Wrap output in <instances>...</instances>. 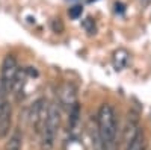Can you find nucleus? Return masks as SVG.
Returning a JSON list of instances; mask_svg holds the SVG:
<instances>
[{
    "label": "nucleus",
    "mask_w": 151,
    "mask_h": 150,
    "mask_svg": "<svg viewBox=\"0 0 151 150\" xmlns=\"http://www.w3.org/2000/svg\"><path fill=\"white\" fill-rule=\"evenodd\" d=\"M97 132L104 150H116V117L113 108L103 103L97 114Z\"/></svg>",
    "instance_id": "1"
},
{
    "label": "nucleus",
    "mask_w": 151,
    "mask_h": 150,
    "mask_svg": "<svg viewBox=\"0 0 151 150\" xmlns=\"http://www.w3.org/2000/svg\"><path fill=\"white\" fill-rule=\"evenodd\" d=\"M60 128V112L56 105H48L47 120L41 132V147L42 150H52L56 141V135Z\"/></svg>",
    "instance_id": "2"
},
{
    "label": "nucleus",
    "mask_w": 151,
    "mask_h": 150,
    "mask_svg": "<svg viewBox=\"0 0 151 150\" xmlns=\"http://www.w3.org/2000/svg\"><path fill=\"white\" fill-rule=\"evenodd\" d=\"M47 114H48V103L45 99H38L32 103V106L29 109L27 120H29V124L35 133L41 135L45 120H47Z\"/></svg>",
    "instance_id": "3"
},
{
    "label": "nucleus",
    "mask_w": 151,
    "mask_h": 150,
    "mask_svg": "<svg viewBox=\"0 0 151 150\" xmlns=\"http://www.w3.org/2000/svg\"><path fill=\"white\" fill-rule=\"evenodd\" d=\"M18 64H17V59L14 55H6L3 58L2 62V68H0V83L5 88L6 93H9V88L12 82H14L15 76H17V71H18Z\"/></svg>",
    "instance_id": "4"
},
{
    "label": "nucleus",
    "mask_w": 151,
    "mask_h": 150,
    "mask_svg": "<svg viewBox=\"0 0 151 150\" xmlns=\"http://www.w3.org/2000/svg\"><path fill=\"white\" fill-rule=\"evenodd\" d=\"M11 128V105L8 102V93L0 83V138H5Z\"/></svg>",
    "instance_id": "5"
},
{
    "label": "nucleus",
    "mask_w": 151,
    "mask_h": 150,
    "mask_svg": "<svg viewBox=\"0 0 151 150\" xmlns=\"http://www.w3.org/2000/svg\"><path fill=\"white\" fill-rule=\"evenodd\" d=\"M58 97H59L60 105L68 111H71L76 105H77V91H76L74 85H71V83L60 85Z\"/></svg>",
    "instance_id": "6"
},
{
    "label": "nucleus",
    "mask_w": 151,
    "mask_h": 150,
    "mask_svg": "<svg viewBox=\"0 0 151 150\" xmlns=\"http://www.w3.org/2000/svg\"><path fill=\"white\" fill-rule=\"evenodd\" d=\"M129 59H130V53L127 52L125 49H118L115 53H113L112 62H113V67L115 70H122L127 67L129 64Z\"/></svg>",
    "instance_id": "7"
},
{
    "label": "nucleus",
    "mask_w": 151,
    "mask_h": 150,
    "mask_svg": "<svg viewBox=\"0 0 151 150\" xmlns=\"http://www.w3.org/2000/svg\"><path fill=\"white\" fill-rule=\"evenodd\" d=\"M145 133L144 130H136L134 135L129 140V147L127 150H145Z\"/></svg>",
    "instance_id": "8"
},
{
    "label": "nucleus",
    "mask_w": 151,
    "mask_h": 150,
    "mask_svg": "<svg viewBox=\"0 0 151 150\" xmlns=\"http://www.w3.org/2000/svg\"><path fill=\"white\" fill-rule=\"evenodd\" d=\"M21 147H23V138L18 132H15L9 136V140L6 141L3 150H21Z\"/></svg>",
    "instance_id": "9"
},
{
    "label": "nucleus",
    "mask_w": 151,
    "mask_h": 150,
    "mask_svg": "<svg viewBox=\"0 0 151 150\" xmlns=\"http://www.w3.org/2000/svg\"><path fill=\"white\" fill-rule=\"evenodd\" d=\"M83 28L86 29V32L88 33H95V23H94V20H91V18H86L85 21H83Z\"/></svg>",
    "instance_id": "10"
},
{
    "label": "nucleus",
    "mask_w": 151,
    "mask_h": 150,
    "mask_svg": "<svg viewBox=\"0 0 151 150\" xmlns=\"http://www.w3.org/2000/svg\"><path fill=\"white\" fill-rule=\"evenodd\" d=\"M82 11H83V8H82L80 5H76V6L70 8L68 14H70V17H73V18H77L79 15H82Z\"/></svg>",
    "instance_id": "11"
}]
</instances>
